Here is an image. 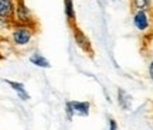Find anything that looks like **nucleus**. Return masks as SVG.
I'll list each match as a JSON object with an SVG mask.
<instances>
[{
  "label": "nucleus",
  "instance_id": "obj_5",
  "mask_svg": "<svg viewBox=\"0 0 153 130\" xmlns=\"http://www.w3.org/2000/svg\"><path fill=\"white\" fill-rule=\"evenodd\" d=\"M72 30V37H74V41H75L76 47H79V48L88 55H94V48H92V43H91V40L85 35V32L82 31L81 28L78 27V26H74L71 27Z\"/></svg>",
  "mask_w": 153,
  "mask_h": 130
},
{
  "label": "nucleus",
  "instance_id": "obj_9",
  "mask_svg": "<svg viewBox=\"0 0 153 130\" xmlns=\"http://www.w3.org/2000/svg\"><path fill=\"white\" fill-rule=\"evenodd\" d=\"M3 81L9 85V86L14 91V92L17 93V96L20 98L22 100H28L30 99V95H28L27 89H26V86H24V83H22V82H16V81H9V79H3Z\"/></svg>",
  "mask_w": 153,
  "mask_h": 130
},
{
  "label": "nucleus",
  "instance_id": "obj_6",
  "mask_svg": "<svg viewBox=\"0 0 153 130\" xmlns=\"http://www.w3.org/2000/svg\"><path fill=\"white\" fill-rule=\"evenodd\" d=\"M14 9H16L14 0H0V18L4 20V21L13 20Z\"/></svg>",
  "mask_w": 153,
  "mask_h": 130
},
{
  "label": "nucleus",
  "instance_id": "obj_8",
  "mask_svg": "<svg viewBox=\"0 0 153 130\" xmlns=\"http://www.w3.org/2000/svg\"><path fill=\"white\" fill-rule=\"evenodd\" d=\"M64 14H65L67 23H68L70 28L76 26V13L74 0H64Z\"/></svg>",
  "mask_w": 153,
  "mask_h": 130
},
{
  "label": "nucleus",
  "instance_id": "obj_3",
  "mask_svg": "<svg viewBox=\"0 0 153 130\" xmlns=\"http://www.w3.org/2000/svg\"><path fill=\"white\" fill-rule=\"evenodd\" d=\"M34 37V28L28 26H16L11 31V41L16 47H27Z\"/></svg>",
  "mask_w": 153,
  "mask_h": 130
},
{
  "label": "nucleus",
  "instance_id": "obj_13",
  "mask_svg": "<svg viewBox=\"0 0 153 130\" xmlns=\"http://www.w3.org/2000/svg\"><path fill=\"white\" fill-rule=\"evenodd\" d=\"M148 72H149V78L150 81L153 82V58L149 61V65H148Z\"/></svg>",
  "mask_w": 153,
  "mask_h": 130
},
{
  "label": "nucleus",
  "instance_id": "obj_7",
  "mask_svg": "<svg viewBox=\"0 0 153 130\" xmlns=\"http://www.w3.org/2000/svg\"><path fill=\"white\" fill-rule=\"evenodd\" d=\"M116 99H118V105L122 110H131L132 109V103H133V98L126 92L125 89L118 88L116 91Z\"/></svg>",
  "mask_w": 153,
  "mask_h": 130
},
{
  "label": "nucleus",
  "instance_id": "obj_1",
  "mask_svg": "<svg viewBox=\"0 0 153 130\" xmlns=\"http://www.w3.org/2000/svg\"><path fill=\"white\" fill-rule=\"evenodd\" d=\"M65 117L68 122H72L75 116L87 117L91 113V102L88 100H68L65 103Z\"/></svg>",
  "mask_w": 153,
  "mask_h": 130
},
{
  "label": "nucleus",
  "instance_id": "obj_4",
  "mask_svg": "<svg viewBox=\"0 0 153 130\" xmlns=\"http://www.w3.org/2000/svg\"><path fill=\"white\" fill-rule=\"evenodd\" d=\"M150 11H146V10L133 11L132 23H133V27L136 28L139 32H148L149 30L152 28V20L153 18H152Z\"/></svg>",
  "mask_w": 153,
  "mask_h": 130
},
{
  "label": "nucleus",
  "instance_id": "obj_2",
  "mask_svg": "<svg viewBox=\"0 0 153 130\" xmlns=\"http://www.w3.org/2000/svg\"><path fill=\"white\" fill-rule=\"evenodd\" d=\"M13 21L16 23L17 26H28V27H33V24L36 23L33 13L28 9V6L26 4L24 0H16V9H14Z\"/></svg>",
  "mask_w": 153,
  "mask_h": 130
},
{
  "label": "nucleus",
  "instance_id": "obj_10",
  "mask_svg": "<svg viewBox=\"0 0 153 130\" xmlns=\"http://www.w3.org/2000/svg\"><path fill=\"white\" fill-rule=\"evenodd\" d=\"M30 62L38 68H44V69H48L51 68V64H50V61L44 57L43 54H40V52H34V54L30 55Z\"/></svg>",
  "mask_w": 153,
  "mask_h": 130
},
{
  "label": "nucleus",
  "instance_id": "obj_12",
  "mask_svg": "<svg viewBox=\"0 0 153 130\" xmlns=\"http://www.w3.org/2000/svg\"><path fill=\"white\" fill-rule=\"evenodd\" d=\"M108 130H119L118 122H116L114 117H109V119H108Z\"/></svg>",
  "mask_w": 153,
  "mask_h": 130
},
{
  "label": "nucleus",
  "instance_id": "obj_11",
  "mask_svg": "<svg viewBox=\"0 0 153 130\" xmlns=\"http://www.w3.org/2000/svg\"><path fill=\"white\" fill-rule=\"evenodd\" d=\"M131 6L135 11L136 10L150 11L152 10V0H131Z\"/></svg>",
  "mask_w": 153,
  "mask_h": 130
}]
</instances>
